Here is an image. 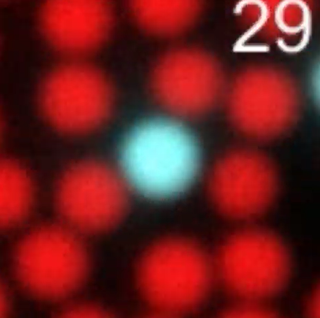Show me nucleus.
Masks as SVG:
<instances>
[{
  "label": "nucleus",
  "mask_w": 320,
  "mask_h": 318,
  "mask_svg": "<svg viewBox=\"0 0 320 318\" xmlns=\"http://www.w3.org/2000/svg\"><path fill=\"white\" fill-rule=\"evenodd\" d=\"M41 93V105L46 118L66 132L95 125L104 117L109 104L104 80L94 71L81 67L56 70L46 79Z\"/></svg>",
  "instance_id": "1"
},
{
  "label": "nucleus",
  "mask_w": 320,
  "mask_h": 318,
  "mask_svg": "<svg viewBox=\"0 0 320 318\" xmlns=\"http://www.w3.org/2000/svg\"><path fill=\"white\" fill-rule=\"evenodd\" d=\"M289 88L280 77L252 73L240 77L230 99L234 122L259 140L276 135L287 124L292 108Z\"/></svg>",
  "instance_id": "4"
},
{
  "label": "nucleus",
  "mask_w": 320,
  "mask_h": 318,
  "mask_svg": "<svg viewBox=\"0 0 320 318\" xmlns=\"http://www.w3.org/2000/svg\"><path fill=\"white\" fill-rule=\"evenodd\" d=\"M46 234L25 245L20 258L21 269L30 285L48 292L75 289L85 276L87 261L79 243L68 235Z\"/></svg>",
  "instance_id": "5"
},
{
  "label": "nucleus",
  "mask_w": 320,
  "mask_h": 318,
  "mask_svg": "<svg viewBox=\"0 0 320 318\" xmlns=\"http://www.w3.org/2000/svg\"><path fill=\"white\" fill-rule=\"evenodd\" d=\"M24 172L16 165L3 163L0 170L2 218L15 215L23 207L29 181Z\"/></svg>",
  "instance_id": "11"
},
{
  "label": "nucleus",
  "mask_w": 320,
  "mask_h": 318,
  "mask_svg": "<svg viewBox=\"0 0 320 318\" xmlns=\"http://www.w3.org/2000/svg\"><path fill=\"white\" fill-rule=\"evenodd\" d=\"M111 19L108 6L99 0L48 1L40 16L51 43L73 53L88 52L99 44L108 31Z\"/></svg>",
  "instance_id": "6"
},
{
  "label": "nucleus",
  "mask_w": 320,
  "mask_h": 318,
  "mask_svg": "<svg viewBox=\"0 0 320 318\" xmlns=\"http://www.w3.org/2000/svg\"><path fill=\"white\" fill-rule=\"evenodd\" d=\"M136 174L155 184L171 182L182 175L187 162L181 138L167 129H156L140 136L130 154Z\"/></svg>",
  "instance_id": "9"
},
{
  "label": "nucleus",
  "mask_w": 320,
  "mask_h": 318,
  "mask_svg": "<svg viewBox=\"0 0 320 318\" xmlns=\"http://www.w3.org/2000/svg\"><path fill=\"white\" fill-rule=\"evenodd\" d=\"M230 249L242 258L244 287L248 295L263 298L278 292L288 271L284 248L274 235L262 230H250L232 238Z\"/></svg>",
  "instance_id": "8"
},
{
  "label": "nucleus",
  "mask_w": 320,
  "mask_h": 318,
  "mask_svg": "<svg viewBox=\"0 0 320 318\" xmlns=\"http://www.w3.org/2000/svg\"><path fill=\"white\" fill-rule=\"evenodd\" d=\"M63 210L74 225L89 231L104 230L119 220L127 198L119 177L109 168L94 164L74 167L61 184Z\"/></svg>",
  "instance_id": "2"
},
{
  "label": "nucleus",
  "mask_w": 320,
  "mask_h": 318,
  "mask_svg": "<svg viewBox=\"0 0 320 318\" xmlns=\"http://www.w3.org/2000/svg\"><path fill=\"white\" fill-rule=\"evenodd\" d=\"M318 291L315 294L311 300L309 305V312L310 314L313 317H318L319 316L320 314V301L319 294Z\"/></svg>",
  "instance_id": "13"
},
{
  "label": "nucleus",
  "mask_w": 320,
  "mask_h": 318,
  "mask_svg": "<svg viewBox=\"0 0 320 318\" xmlns=\"http://www.w3.org/2000/svg\"><path fill=\"white\" fill-rule=\"evenodd\" d=\"M191 4L185 0H139L132 1L130 6L136 19L146 29L168 36L185 28L192 14Z\"/></svg>",
  "instance_id": "10"
},
{
  "label": "nucleus",
  "mask_w": 320,
  "mask_h": 318,
  "mask_svg": "<svg viewBox=\"0 0 320 318\" xmlns=\"http://www.w3.org/2000/svg\"><path fill=\"white\" fill-rule=\"evenodd\" d=\"M211 188L217 207L232 218L253 217L263 213L275 195L277 179L273 167L262 154L236 153L217 168Z\"/></svg>",
  "instance_id": "3"
},
{
  "label": "nucleus",
  "mask_w": 320,
  "mask_h": 318,
  "mask_svg": "<svg viewBox=\"0 0 320 318\" xmlns=\"http://www.w3.org/2000/svg\"><path fill=\"white\" fill-rule=\"evenodd\" d=\"M192 56L179 50L166 56L158 65L154 86L161 101L179 113H201L213 103L219 95L221 77L217 72L201 70Z\"/></svg>",
  "instance_id": "7"
},
{
  "label": "nucleus",
  "mask_w": 320,
  "mask_h": 318,
  "mask_svg": "<svg viewBox=\"0 0 320 318\" xmlns=\"http://www.w3.org/2000/svg\"><path fill=\"white\" fill-rule=\"evenodd\" d=\"M75 318H99L104 316L99 310L94 307L83 306L78 307L71 312L68 316Z\"/></svg>",
  "instance_id": "12"
}]
</instances>
